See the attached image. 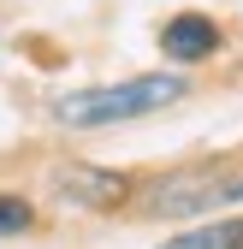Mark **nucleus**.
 Masks as SVG:
<instances>
[{
	"instance_id": "obj_5",
	"label": "nucleus",
	"mask_w": 243,
	"mask_h": 249,
	"mask_svg": "<svg viewBox=\"0 0 243 249\" xmlns=\"http://www.w3.org/2000/svg\"><path fill=\"white\" fill-rule=\"evenodd\" d=\"M30 202H18V196H0V231H30Z\"/></svg>"
},
{
	"instance_id": "obj_2",
	"label": "nucleus",
	"mask_w": 243,
	"mask_h": 249,
	"mask_svg": "<svg viewBox=\"0 0 243 249\" xmlns=\"http://www.w3.org/2000/svg\"><path fill=\"white\" fill-rule=\"evenodd\" d=\"M48 190L66 202V208H89V213H101V208H119V202H125V196H131V184L119 178V172H101V166L71 160V166H53Z\"/></svg>"
},
{
	"instance_id": "obj_1",
	"label": "nucleus",
	"mask_w": 243,
	"mask_h": 249,
	"mask_svg": "<svg viewBox=\"0 0 243 249\" xmlns=\"http://www.w3.org/2000/svg\"><path fill=\"white\" fill-rule=\"evenodd\" d=\"M178 95H184V77L155 71V77H131V83H113V89H77V95H66V101L53 107V119L71 124V131H101V124L155 113V107H166Z\"/></svg>"
},
{
	"instance_id": "obj_4",
	"label": "nucleus",
	"mask_w": 243,
	"mask_h": 249,
	"mask_svg": "<svg viewBox=\"0 0 243 249\" xmlns=\"http://www.w3.org/2000/svg\"><path fill=\"white\" fill-rule=\"evenodd\" d=\"M166 249H243V220L202 226V231H190V237H172Z\"/></svg>"
},
{
	"instance_id": "obj_3",
	"label": "nucleus",
	"mask_w": 243,
	"mask_h": 249,
	"mask_svg": "<svg viewBox=\"0 0 243 249\" xmlns=\"http://www.w3.org/2000/svg\"><path fill=\"white\" fill-rule=\"evenodd\" d=\"M214 48H220V30H214V18H202V12H178L160 30V53L178 59V66H196V59H208Z\"/></svg>"
}]
</instances>
